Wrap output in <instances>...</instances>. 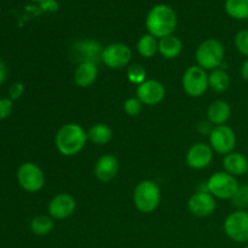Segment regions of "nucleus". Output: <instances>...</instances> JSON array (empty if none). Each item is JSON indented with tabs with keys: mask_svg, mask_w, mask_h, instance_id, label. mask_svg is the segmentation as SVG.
I'll use <instances>...</instances> for the list:
<instances>
[{
	"mask_svg": "<svg viewBox=\"0 0 248 248\" xmlns=\"http://www.w3.org/2000/svg\"><path fill=\"white\" fill-rule=\"evenodd\" d=\"M188 208L196 217H208L216 210L215 196L208 191H196L189 199Z\"/></svg>",
	"mask_w": 248,
	"mask_h": 248,
	"instance_id": "obj_15",
	"label": "nucleus"
},
{
	"mask_svg": "<svg viewBox=\"0 0 248 248\" xmlns=\"http://www.w3.org/2000/svg\"><path fill=\"white\" fill-rule=\"evenodd\" d=\"M77 208V202L74 198L67 193H62L56 195L48 203V215L51 218L57 220L65 219L74 213Z\"/></svg>",
	"mask_w": 248,
	"mask_h": 248,
	"instance_id": "obj_13",
	"label": "nucleus"
},
{
	"mask_svg": "<svg viewBox=\"0 0 248 248\" xmlns=\"http://www.w3.org/2000/svg\"><path fill=\"white\" fill-rule=\"evenodd\" d=\"M103 46L96 40L86 39V40L77 41L73 46V56L79 63L91 62L96 63L102 61V53H103Z\"/></svg>",
	"mask_w": 248,
	"mask_h": 248,
	"instance_id": "obj_11",
	"label": "nucleus"
},
{
	"mask_svg": "<svg viewBox=\"0 0 248 248\" xmlns=\"http://www.w3.org/2000/svg\"><path fill=\"white\" fill-rule=\"evenodd\" d=\"M132 51L127 45L114 43L106 46L102 53V62L110 69H121L130 63Z\"/></svg>",
	"mask_w": 248,
	"mask_h": 248,
	"instance_id": "obj_10",
	"label": "nucleus"
},
{
	"mask_svg": "<svg viewBox=\"0 0 248 248\" xmlns=\"http://www.w3.org/2000/svg\"><path fill=\"white\" fill-rule=\"evenodd\" d=\"M230 201H232V206L237 207L239 210L248 207V186H239L236 194L232 196Z\"/></svg>",
	"mask_w": 248,
	"mask_h": 248,
	"instance_id": "obj_27",
	"label": "nucleus"
},
{
	"mask_svg": "<svg viewBox=\"0 0 248 248\" xmlns=\"http://www.w3.org/2000/svg\"><path fill=\"white\" fill-rule=\"evenodd\" d=\"M240 74H241V78L244 80L248 81V58L242 63L241 69H240Z\"/></svg>",
	"mask_w": 248,
	"mask_h": 248,
	"instance_id": "obj_34",
	"label": "nucleus"
},
{
	"mask_svg": "<svg viewBox=\"0 0 248 248\" xmlns=\"http://www.w3.org/2000/svg\"><path fill=\"white\" fill-rule=\"evenodd\" d=\"M24 92V86L22 82H15L10 86L9 90V94H10V98L11 99H17L23 94Z\"/></svg>",
	"mask_w": 248,
	"mask_h": 248,
	"instance_id": "obj_31",
	"label": "nucleus"
},
{
	"mask_svg": "<svg viewBox=\"0 0 248 248\" xmlns=\"http://www.w3.org/2000/svg\"><path fill=\"white\" fill-rule=\"evenodd\" d=\"M225 11L232 18L248 19V0H227Z\"/></svg>",
	"mask_w": 248,
	"mask_h": 248,
	"instance_id": "obj_25",
	"label": "nucleus"
},
{
	"mask_svg": "<svg viewBox=\"0 0 248 248\" xmlns=\"http://www.w3.org/2000/svg\"><path fill=\"white\" fill-rule=\"evenodd\" d=\"M157 51L162 57L167 58V60H174L183 51V44H182L181 39L172 34V35H167L160 39Z\"/></svg>",
	"mask_w": 248,
	"mask_h": 248,
	"instance_id": "obj_20",
	"label": "nucleus"
},
{
	"mask_svg": "<svg viewBox=\"0 0 248 248\" xmlns=\"http://www.w3.org/2000/svg\"><path fill=\"white\" fill-rule=\"evenodd\" d=\"M94 176L103 183L113 181L119 172V161L114 155L106 154L97 160L94 165Z\"/></svg>",
	"mask_w": 248,
	"mask_h": 248,
	"instance_id": "obj_16",
	"label": "nucleus"
},
{
	"mask_svg": "<svg viewBox=\"0 0 248 248\" xmlns=\"http://www.w3.org/2000/svg\"><path fill=\"white\" fill-rule=\"evenodd\" d=\"M14 102L11 98H0V120H4L11 114Z\"/></svg>",
	"mask_w": 248,
	"mask_h": 248,
	"instance_id": "obj_30",
	"label": "nucleus"
},
{
	"mask_svg": "<svg viewBox=\"0 0 248 248\" xmlns=\"http://www.w3.org/2000/svg\"><path fill=\"white\" fill-rule=\"evenodd\" d=\"M177 23L178 19L174 10L164 4L155 5L154 7H152L145 19V27L149 34L160 39L172 35L176 31Z\"/></svg>",
	"mask_w": 248,
	"mask_h": 248,
	"instance_id": "obj_1",
	"label": "nucleus"
},
{
	"mask_svg": "<svg viewBox=\"0 0 248 248\" xmlns=\"http://www.w3.org/2000/svg\"><path fill=\"white\" fill-rule=\"evenodd\" d=\"M239 186L237 179L227 172H217L207 181L208 193L222 200H232Z\"/></svg>",
	"mask_w": 248,
	"mask_h": 248,
	"instance_id": "obj_5",
	"label": "nucleus"
},
{
	"mask_svg": "<svg viewBox=\"0 0 248 248\" xmlns=\"http://www.w3.org/2000/svg\"><path fill=\"white\" fill-rule=\"evenodd\" d=\"M160 201H161V190L155 182L147 179L137 184L133 191V202L140 212H154L160 205Z\"/></svg>",
	"mask_w": 248,
	"mask_h": 248,
	"instance_id": "obj_3",
	"label": "nucleus"
},
{
	"mask_svg": "<svg viewBox=\"0 0 248 248\" xmlns=\"http://www.w3.org/2000/svg\"><path fill=\"white\" fill-rule=\"evenodd\" d=\"M17 179L22 188L28 193H38L45 184V176L38 165L26 162L17 171Z\"/></svg>",
	"mask_w": 248,
	"mask_h": 248,
	"instance_id": "obj_7",
	"label": "nucleus"
},
{
	"mask_svg": "<svg viewBox=\"0 0 248 248\" xmlns=\"http://www.w3.org/2000/svg\"><path fill=\"white\" fill-rule=\"evenodd\" d=\"M230 86V77L224 69H217L212 70L211 74L208 75V87L213 90V91L222 93L225 92Z\"/></svg>",
	"mask_w": 248,
	"mask_h": 248,
	"instance_id": "obj_22",
	"label": "nucleus"
},
{
	"mask_svg": "<svg viewBox=\"0 0 248 248\" xmlns=\"http://www.w3.org/2000/svg\"><path fill=\"white\" fill-rule=\"evenodd\" d=\"M143 109V103L137 97H130L124 102V110L128 116L140 115Z\"/></svg>",
	"mask_w": 248,
	"mask_h": 248,
	"instance_id": "obj_29",
	"label": "nucleus"
},
{
	"mask_svg": "<svg viewBox=\"0 0 248 248\" xmlns=\"http://www.w3.org/2000/svg\"><path fill=\"white\" fill-rule=\"evenodd\" d=\"M55 228L53 218L47 216H36L31 222V230L36 236H45L48 235Z\"/></svg>",
	"mask_w": 248,
	"mask_h": 248,
	"instance_id": "obj_23",
	"label": "nucleus"
},
{
	"mask_svg": "<svg viewBox=\"0 0 248 248\" xmlns=\"http://www.w3.org/2000/svg\"><path fill=\"white\" fill-rule=\"evenodd\" d=\"M87 132L78 124H67L56 135V148L64 156H74L84 149Z\"/></svg>",
	"mask_w": 248,
	"mask_h": 248,
	"instance_id": "obj_2",
	"label": "nucleus"
},
{
	"mask_svg": "<svg viewBox=\"0 0 248 248\" xmlns=\"http://www.w3.org/2000/svg\"><path fill=\"white\" fill-rule=\"evenodd\" d=\"M224 232L229 239L239 244H248V212L237 210L224 220Z\"/></svg>",
	"mask_w": 248,
	"mask_h": 248,
	"instance_id": "obj_6",
	"label": "nucleus"
},
{
	"mask_svg": "<svg viewBox=\"0 0 248 248\" xmlns=\"http://www.w3.org/2000/svg\"><path fill=\"white\" fill-rule=\"evenodd\" d=\"M213 160V149L206 143H196L186 153V164L194 170H202L210 166Z\"/></svg>",
	"mask_w": 248,
	"mask_h": 248,
	"instance_id": "obj_14",
	"label": "nucleus"
},
{
	"mask_svg": "<svg viewBox=\"0 0 248 248\" xmlns=\"http://www.w3.org/2000/svg\"><path fill=\"white\" fill-rule=\"evenodd\" d=\"M223 167L225 172L232 176H244L248 173V160L241 153H230L223 159Z\"/></svg>",
	"mask_w": 248,
	"mask_h": 248,
	"instance_id": "obj_17",
	"label": "nucleus"
},
{
	"mask_svg": "<svg viewBox=\"0 0 248 248\" xmlns=\"http://www.w3.org/2000/svg\"><path fill=\"white\" fill-rule=\"evenodd\" d=\"M182 85L189 96L200 97L208 89V74L203 68L193 65L184 73Z\"/></svg>",
	"mask_w": 248,
	"mask_h": 248,
	"instance_id": "obj_8",
	"label": "nucleus"
},
{
	"mask_svg": "<svg viewBox=\"0 0 248 248\" xmlns=\"http://www.w3.org/2000/svg\"><path fill=\"white\" fill-rule=\"evenodd\" d=\"M245 248H248V244H247V246H246V247H245Z\"/></svg>",
	"mask_w": 248,
	"mask_h": 248,
	"instance_id": "obj_35",
	"label": "nucleus"
},
{
	"mask_svg": "<svg viewBox=\"0 0 248 248\" xmlns=\"http://www.w3.org/2000/svg\"><path fill=\"white\" fill-rule=\"evenodd\" d=\"M213 127H212V124L208 121V123H201L199 124L198 126V131L200 133H203V135H210L212 132Z\"/></svg>",
	"mask_w": 248,
	"mask_h": 248,
	"instance_id": "obj_32",
	"label": "nucleus"
},
{
	"mask_svg": "<svg viewBox=\"0 0 248 248\" xmlns=\"http://www.w3.org/2000/svg\"><path fill=\"white\" fill-rule=\"evenodd\" d=\"M236 140L234 130L227 125L216 126L210 133V145L218 154L228 155L234 152Z\"/></svg>",
	"mask_w": 248,
	"mask_h": 248,
	"instance_id": "obj_9",
	"label": "nucleus"
},
{
	"mask_svg": "<svg viewBox=\"0 0 248 248\" xmlns=\"http://www.w3.org/2000/svg\"><path fill=\"white\" fill-rule=\"evenodd\" d=\"M230 115H232V108L229 103L222 99L212 102L207 109L208 121L216 126L225 125V123L230 119Z\"/></svg>",
	"mask_w": 248,
	"mask_h": 248,
	"instance_id": "obj_18",
	"label": "nucleus"
},
{
	"mask_svg": "<svg viewBox=\"0 0 248 248\" xmlns=\"http://www.w3.org/2000/svg\"><path fill=\"white\" fill-rule=\"evenodd\" d=\"M157 46H159V41L156 40V38L148 33L140 36L138 40L137 51L142 57L150 58L157 52Z\"/></svg>",
	"mask_w": 248,
	"mask_h": 248,
	"instance_id": "obj_24",
	"label": "nucleus"
},
{
	"mask_svg": "<svg viewBox=\"0 0 248 248\" xmlns=\"http://www.w3.org/2000/svg\"><path fill=\"white\" fill-rule=\"evenodd\" d=\"M224 46L217 39H207L199 45L196 50V62L205 70H215L224 61Z\"/></svg>",
	"mask_w": 248,
	"mask_h": 248,
	"instance_id": "obj_4",
	"label": "nucleus"
},
{
	"mask_svg": "<svg viewBox=\"0 0 248 248\" xmlns=\"http://www.w3.org/2000/svg\"><path fill=\"white\" fill-rule=\"evenodd\" d=\"M127 78L132 84L140 85L142 82L145 81L147 78V72H145L144 67L140 63H133L127 68Z\"/></svg>",
	"mask_w": 248,
	"mask_h": 248,
	"instance_id": "obj_26",
	"label": "nucleus"
},
{
	"mask_svg": "<svg viewBox=\"0 0 248 248\" xmlns=\"http://www.w3.org/2000/svg\"><path fill=\"white\" fill-rule=\"evenodd\" d=\"M166 90L157 80H145L137 87V98L145 106H156L165 98Z\"/></svg>",
	"mask_w": 248,
	"mask_h": 248,
	"instance_id": "obj_12",
	"label": "nucleus"
},
{
	"mask_svg": "<svg viewBox=\"0 0 248 248\" xmlns=\"http://www.w3.org/2000/svg\"><path fill=\"white\" fill-rule=\"evenodd\" d=\"M97 75H98V68L96 63H80L74 73V81L78 86L89 87L96 81Z\"/></svg>",
	"mask_w": 248,
	"mask_h": 248,
	"instance_id": "obj_19",
	"label": "nucleus"
},
{
	"mask_svg": "<svg viewBox=\"0 0 248 248\" xmlns=\"http://www.w3.org/2000/svg\"><path fill=\"white\" fill-rule=\"evenodd\" d=\"M111 137H113L111 128L106 124H96L87 131V140L97 145L107 144L110 142Z\"/></svg>",
	"mask_w": 248,
	"mask_h": 248,
	"instance_id": "obj_21",
	"label": "nucleus"
},
{
	"mask_svg": "<svg viewBox=\"0 0 248 248\" xmlns=\"http://www.w3.org/2000/svg\"><path fill=\"white\" fill-rule=\"evenodd\" d=\"M6 75H7L6 65H5V63L2 62V60L0 58V85L6 80Z\"/></svg>",
	"mask_w": 248,
	"mask_h": 248,
	"instance_id": "obj_33",
	"label": "nucleus"
},
{
	"mask_svg": "<svg viewBox=\"0 0 248 248\" xmlns=\"http://www.w3.org/2000/svg\"><path fill=\"white\" fill-rule=\"evenodd\" d=\"M235 47L241 55L248 57V29H241L236 33L234 39Z\"/></svg>",
	"mask_w": 248,
	"mask_h": 248,
	"instance_id": "obj_28",
	"label": "nucleus"
}]
</instances>
